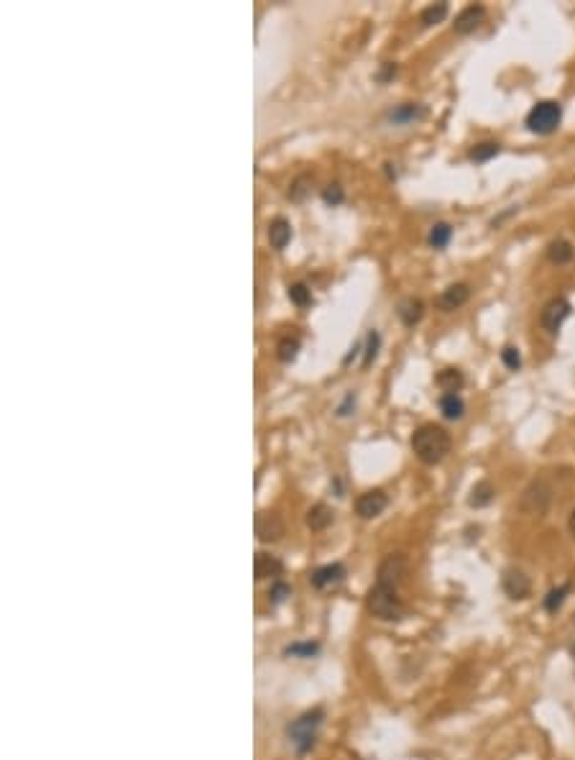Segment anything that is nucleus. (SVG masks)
<instances>
[{"instance_id":"1","label":"nucleus","mask_w":575,"mask_h":760,"mask_svg":"<svg viewBox=\"0 0 575 760\" xmlns=\"http://www.w3.org/2000/svg\"><path fill=\"white\" fill-rule=\"evenodd\" d=\"M450 445H453V441H450V433L445 430V427L440 425H432V423H427V425H420L417 430L412 433V451L414 456L420 458L422 463H427V466H435V463H440L445 456L450 453Z\"/></svg>"},{"instance_id":"2","label":"nucleus","mask_w":575,"mask_h":760,"mask_svg":"<svg viewBox=\"0 0 575 760\" xmlns=\"http://www.w3.org/2000/svg\"><path fill=\"white\" fill-rule=\"evenodd\" d=\"M366 606H369L371 615L378 617V620H384V622H394V620H399L402 612H404L402 599L396 597V589L381 587V584H376V587L369 591Z\"/></svg>"},{"instance_id":"3","label":"nucleus","mask_w":575,"mask_h":760,"mask_svg":"<svg viewBox=\"0 0 575 760\" xmlns=\"http://www.w3.org/2000/svg\"><path fill=\"white\" fill-rule=\"evenodd\" d=\"M323 709H312V712H305L302 717H297L294 722L289 724V740L294 742V748L299 752L312 750V745L317 740V730L323 724Z\"/></svg>"},{"instance_id":"4","label":"nucleus","mask_w":575,"mask_h":760,"mask_svg":"<svg viewBox=\"0 0 575 760\" xmlns=\"http://www.w3.org/2000/svg\"><path fill=\"white\" fill-rule=\"evenodd\" d=\"M560 120H563V105L555 103V100H539L527 116V128L532 134L547 136V134L557 131Z\"/></svg>"},{"instance_id":"5","label":"nucleus","mask_w":575,"mask_h":760,"mask_svg":"<svg viewBox=\"0 0 575 760\" xmlns=\"http://www.w3.org/2000/svg\"><path fill=\"white\" fill-rule=\"evenodd\" d=\"M550 502H552V489H550L547 481L537 479L524 489L519 507H521V512H527V515H545Z\"/></svg>"},{"instance_id":"6","label":"nucleus","mask_w":575,"mask_h":760,"mask_svg":"<svg viewBox=\"0 0 575 760\" xmlns=\"http://www.w3.org/2000/svg\"><path fill=\"white\" fill-rule=\"evenodd\" d=\"M404 573H406V558L404 556H399V553H391V556H387V558L381 561V566H378L376 584L396 589L402 584V579H404Z\"/></svg>"},{"instance_id":"7","label":"nucleus","mask_w":575,"mask_h":760,"mask_svg":"<svg viewBox=\"0 0 575 760\" xmlns=\"http://www.w3.org/2000/svg\"><path fill=\"white\" fill-rule=\"evenodd\" d=\"M567 315H570V302H567L565 297H555L545 305L542 315H539V323H542V328H545L547 333H557L560 326L565 323Z\"/></svg>"},{"instance_id":"8","label":"nucleus","mask_w":575,"mask_h":760,"mask_svg":"<svg viewBox=\"0 0 575 760\" xmlns=\"http://www.w3.org/2000/svg\"><path fill=\"white\" fill-rule=\"evenodd\" d=\"M389 505V497L381 492V489H371V492H363L358 499H356V512L363 520H373L378 517Z\"/></svg>"},{"instance_id":"9","label":"nucleus","mask_w":575,"mask_h":760,"mask_svg":"<svg viewBox=\"0 0 575 760\" xmlns=\"http://www.w3.org/2000/svg\"><path fill=\"white\" fill-rule=\"evenodd\" d=\"M256 535L261 543H276L284 535V520L276 512H261L256 517Z\"/></svg>"},{"instance_id":"10","label":"nucleus","mask_w":575,"mask_h":760,"mask_svg":"<svg viewBox=\"0 0 575 760\" xmlns=\"http://www.w3.org/2000/svg\"><path fill=\"white\" fill-rule=\"evenodd\" d=\"M501 587H503V591H506V597L509 599H527L530 597V591H532V581L524 571L506 569L503 571Z\"/></svg>"},{"instance_id":"11","label":"nucleus","mask_w":575,"mask_h":760,"mask_svg":"<svg viewBox=\"0 0 575 760\" xmlns=\"http://www.w3.org/2000/svg\"><path fill=\"white\" fill-rule=\"evenodd\" d=\"M486 16V8L481 6V3H470V6H466V8L460 10L458 16H455V34H473L478 26H481V21H484Z\"/></svg>"},{"instance_id":"12","label":"nucleus","mask_w":575,"mask_h":760,"mask_svg":"<svg viewBox=\"0 0 575 760\" xmlns=\"http://www.w3.org/2000/svg\"><path fill=\"white\" fill-rule=\"evenodd\" d=\"M468 297H470V287H468V284H463V282H458V284H450L448 290L437 297V308L445 310V313H453V310L463 308V305L468 302Z\"/></svg>"},{"instance_id":"13","label":"nucleus","mask_w":575,"mask_h":760,"mask_svg":"<svg viewBox=\"0 0 575 760\" xmlns=\"http://www.w3.org/2000/svg\"><path fill=\"white\" fill-rule=\"evenodd\" d=\"M253 571H256V579H271L276 581L284 573V563L279 561L276 556L271 553H256V561H253Z\"/></svg>"},{"instance_id":"14","label":"nucleus","mask_w":575,"mask_h":760,"mask_svg":"<svg viewBox=\"0 0 575 760\" xmlns=\"http://www.w3.org/2000/svg\"><path fill=\"white\" fill-rule=\"evenodd\" d=\"M343 576H345L343 563H327V566H320L317 571H312L310 581H312V587L315 589H330V587H335V584H340Z\"/></svg>"},{"instance_id":"15","label":"nucleus","mask_w":575,"mask_h":760,"mask_svg":"<svg viewBox=\"0 0 575 760\" xmlns=\"http://www.w3.org/2000/svg\"><path fill=\"white\" fill-rule=\"evenodd\" d=\"M396 313H399V317H402V323H404L406 328H412V326H417V323L422 320V315H424V302H422V299H417V297H406V299H402V302H399Z\"/></svg>"},{"instance_id":"16","label":"nucleus","mask_w":575,"mask_h":760,"mask_svg":"<svg viewBox=\"0 0 575 760\" xmlns=\"http://www.w3.org/2000/svg\"><path fill=\"white\" fill-rule=\"evenodd\" d=\"M333 520H335V512L327 505H315L310 512H307V525H310V530H315V533L327 530V527L333 525Z\"/></svg>"},{"instance_id":"17","label":"nucleus","mask_w":575,"mask_h":760,"mask_svg":"<svg viewBox=\"0 0 575 760\" xmlns=\"http://www.w3.org/2000/svg\"><path fill=\"white\" fill-rule=\"evenodd\" d=\"M269 241L274 249H284L292 241V226L287 218H274L269 223Z\"/></svg>"},{"instance_id":"18","label":"nucleus","mask_w":575,"mask_h":760,"mask_svg":"<svg viewBox=\"0 0 575 760\" xmlns=\"http://www.w3.org/2000/svg\"><path fill=\"white\" fill-rule=\"evenodd\" d=\"M389 118H391L394 123H414V120L424 118V108L420 103H404V105H399V108L391 110Z\"/></svg>"},{"instance_id":"19","label":"nucleus","mask_w":575,"mask_h":760,"mask_svg":"<svg viewBox=\"0 0 575 760\" xmlns=\"http://www.w3.org/2000/svg\"><path fill=\"white\" fill-rule=\"evenodd\" d=\"M573 256H575V249L570 241H565V238H557V241H552V244L547 246V259L552 264H567V262H573Z\"/></svg>"},{"instance_id":"20","label":"nucleus","mask_w":575,"mask_h":760,"mask_svg":"<svg viewBox=\"0 0 575 760\" xmlns=\"http://www.w3.org/2000/svg\"><path fill=\"white\" fill-rule=\"evenodd\" d=\"M496 497V489L491 487V481H478L476 487L470 489V497H468V505L470 507H486V505H491Z\"/></svg>"},{"instance_id":"21","label":"nucleus","mask_w":575,"mask_h":760,"mask_svg":"<svg viewBox=\"0 0 575 760\" xmlns=\"http://www.w3.org/2000/svg\"><path fill=\"white\" fill-rule=\"evenodd\" d=\"M440 412L445 420H460L466 412V402L460 399V394H442L440 397Z\"/></svg>"},{"instance_id":"22","label":"nucleus","mask_w":575,"mask_h":760,"mask_svg":"<svg viewBox=\"0 0 575 760\" xmlns=\"http://www.w3.org/2000/svg\"><path fill=\"white\" fill-rule=\"evenodd\" d=\"M437 384H440V390H445V394H458V390L463 387V374L458 369H442L437 374Z\"/></svg>"},{"instance_id":"23","label":"nucleus","mask_w":575,"mask_h":760,"mask_svg":"<svg viewBox=\"0 0 575 760\" xmlns=\"http://www.w3.org/2000/svg\"><path fill=\"white\" fill-rule=\"evenodd\" d=\"M450 238H453V228H450L448 223H435V226L430 228V235H427V241H430L432 249H445V246L450 244Z\"/></svg>"},{"instance_id":"24","label":"nucleus","mask_w":575,"mask_h":760,"mask_svg":"<svg viewBox=\"0 0 575 760\" xmlns=\"http://www.w3.org/2000/svg\"><path fill=\"white\" fill-rule=\"evenodd\" d=\"M445 16H448V3H432L420 13V21L424 26H435V23L445 21Z\"/></svg>"},{"instance_id":"25","label":"nucleus","mask_w":575,"mask_h":760,"mask_svg":"<svg viewBox=\"0 0 575 760\" xmlns=\"http://www.w3.org/2000/svg\"><path fill=\"white\" fill-rule=\"evenodd\" d=\"M570 594V584H563V587H557L552 589L547 597H545V609H547L550 615H555L560 606L565 604V597Z\"/></svg>"},{"instance_id":"26","label":"nucleus","mask_w":575,"mask_h":760,"mask_svg":"<svg viewBox=\"0 0 575 760\" xmlns=\"http://www.w3.org/2000/svg\"><path fill=\"white\" fill-rule=\"evenodd\" d=\"M499 151H501V146L499 144H494V141H484V144H476L473 149H470V159H473V162H488V159H494Z\"/></svg>"},{"instance_id":"27","label":"nucleus","mask_w":575,"mask_h":760,"mask_svg":"<svg viewBox=\"0 0 575 760\" xmlns=\"http://www.w3.org/2000/svg\"><path fill=\"white\" fill-rule=\"evenodd\" d=\"M297 351H299V341L297 338H281L276 346V356H279V361H294L297 359Z\"/></svg>"},{"instance_id":"28","label":"nucleus","mask_w":575,"mask_h":760,"mask_svg":"<svg viewBox=\"0 0 575 760\" xmlns=\"http://www.w3.org/2000/svg\"><path fill=\"white\" fill-rule=\"evenodd\" d=\"M289 299H292L297 308H305V305H310V299H312V292H310V287H307L305 282H294V284L289 287Z\"/></svg>"},{"instance_id":"29","label":"nucleus","mask_w":575,"mask_h":760,"mask_svg":"<svg viewBox=\"0 0 575 760\" xmlns=\"http://www.w3.org/2000/svg\"><path fill=\"white\" fill-rule=\"evenodd\" d=\"M287 655H292V658H312L315 653H320V645L317 643H294V645H289Z\"/></svg>"},{"instance_id":"30","label":"nucleus","mask_w":575,"mask_h":760,"mask_svg":"<svg viewBox=\"0 0 575 760\" xmlns=\"http://www.w3.org/2000/svg\"><path fill=\"white\" fill-rule=\"evenodd\" d=\"M343 198H345V192H343L340 184H327V187L323 190V200L327 202V205H333V208L335 205H340Z\"/></svg>"},{"instance_id":"31","label":"nucleus","mask_w":575,"mask_h":760,"mask_svg":"<svg viewBox=\"0 0 575 760\" xmlns=\"http://www.w3.org/2000/svg\"><path fill=\"white\" fill-rule=\"evenodd\" d=\"M501 361L509 366V369H519L521 366V356H519V348H514V346H506L501 351Z\"/></svg>"},{"instance_id":"32","label":"nucleus","mask_w":575,"mask_h":760,"mask_svg":"<svg viewBox=\"0 0 575 760\" xmlns=\"http://www.w3.org/2000/svg\"><path fill=\"white\" fill-rule=\"evenodd\" d=\"M287 594H289V587H287V584H284V581H281V579H276V581H274V584H271V589H269V599H271V602H274V604H279V602H284V597H287Z\"/></svg>"},{"instance_id":"33","label":"nucleus","mask_w":575,"mask_h":760,"mask_svg":"<svg viewBox=\"0 0 575 760\" xmlns=\"http://www.w3.org/2000/svg\"><path fill=\"white\" fill-rule=\"evenodd\" d=\"M378 344H381V338H378L376 330H371L369 333V348H366V359H363V366H369L373 359H376V353H378Z\"/></svg>"},{"instance_id":"34","label":"nucleus","mask_w":575,"mask_h":760,"mask_svg":"<svg viewBox=\"0 0 575 760\" xmlns=\"http://www.w3.org/2000/svg\"><path fill=\"white\" fill-rule=\"evenodd\" d=\"M353 410H356V394H353V392H348V394H345V399H343L340 405H338V410H335V415H338V417H348Z\"/></svg>"},{"instance_id":"35","label":"nucleus","mask_w":575,"mask_h":760,"mask_svg":"<svg viewBox=\"0 0 575 760\" xmlns=\"http://www.w3.org/2000/svg\"><path fill=\"white\" fill-rule=\"evenodd\" d=\"M307 182H310V177H299V180L292 184V190H289V198H292V200H302V198H305V192H307L305 184H307Z\"/></svg>"},{"instance_id":"36","label":"nucleus","mask_w":575,"mask_h":760,"mask_svg":"<svg viewBox=\"0 0 575 760\" xmlns=\"http://www.w3.org/2000/svg\"><path fill=\"white\" fill-rule=\"evenodd\" d=\"M391 74H396V64L387 62V64H384V70H381V74H378V80H381V82H387L389 77H391Z\"/></svg>"},{"instance_id":"37","label":"nucleus","mask_w":575,"mask_h":760,"mask_svg":"<svg viewBox=\"0 0 575 760\" xmlns=\"http://www.w3.org/2000/svg\"><path fill=\"white\" fill-rule=\"evenodd\" d=\"M567 530H570V535L575 538V507H573V512H570V517H567Z\"/></svg>"}]
</instances>
